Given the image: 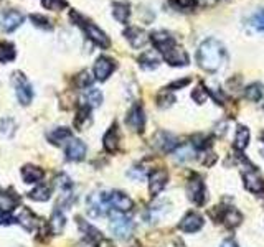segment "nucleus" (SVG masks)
<instances>
[{
    "mask_svg": "<svg viewBox=\"0 0 264 247\" xmlns=\"http://www.w3.org/2000/svg\"><path fill=\"white\" fill-rule=\"evenodd\" d=\"M153 145H156L159 150L168 153V152H173L175 148L179 147V142L172 136V133L162 130V132H159L156 137H153Z\"/></svg>",
    "mask_w": 264,
    "mask_h": 247,
    "instance_id": "nucleus-11",
    "label": "nucleus"
},
{
    "mask_svg": "<svg viewBox=\"0 0 264 247\" xmlns=\"http://www.w3.org/2000/svg\"><path fill=\"white\" fill-rule=\"evenodd\" d=\"M202 226H203V218L198 213L185 214L179 224V228L183 231V233H196L198 229H202Z\"/></svg>",
    "mask_w": 264,
    "mask_h": 247,
    "instance_id": "nucleus-15",
    "label": "nucleus"
},
{
    "mask_svg": "<svg viewBox=\"0 0 264 247\" xmlns=\"http://www.w3.org/2000/svg\"><path fill=\"white\" fill-rule=\"evenodd\" d=\"M187 84H190V79H188V78H185V79H180V81H175V82H172V84L167 87V91H175V89L185 87Z\"/></svg>",
    "mask_w": 264,
    "mask_h": 247,
    "instance_id": "nucleus-45",
    "label": "nucleus"
},
{
    "mask_svg": "<svg viewBox=\"0 0 264 247\" xmlns=\"http://www.w3.org/2000/svg\"><path fill=\"white\" fill-rule=\"evenodd\" d=\"M175 102V97L172 94V91H164V93H160L159 97H157V104H159V107H170L172 104Z\"/></svg>",
    "mask_w": 264,
    "mask_h": 247,
    "instance_id": "nucleus-37",
    "label": "nucleus"
},
{
    "mask_svg": "<svg viewBox=\"0 0 264 247\" xmlns=\"http://www.w3.org/2000/svg\"><path fill=\"white\" fill-rule=\"evenodd\" d=\"M107 203H109V206H113L117 213H127V211H130L132 208H134L132 199L127 196V194H124L121 191L109 193L107 194Z\"/></svg>",
    "mask_w": 264,
    "mask_h": 247,
    "instance_id": "nucleus-6",
    "label": "nucleus"
},
{
    "mask_svg": "<svg viewBox=\"0 0 264 247\" xmlns=\"http://www.w3.org/2000/svg\"><path fill=\"white\" fill-rule=\"evenodd\" d=\"M17 205V198L12 193H0V211H7Z\"/></svg>",
    "mask_w": 264,
    "mask_h": 247,
    "instance_id": "nucleus-34",
    "label": "nucleus"
},
{
    "mask_svg": "<svg viewBox=\"0 0 264 247\" xmlns=\"http://www.w3.org/2000/svg\"><path fill=\"white\" fill-rule=\"evenodd\" d=\"M249 129L245 125H239L236 129V137H234V147L238 148V150H245L249 144Z\"/></svg>",
    "mask_w": 264,
    "mask_h": 247,
    "instance_id": "nucleus-26",
    "label": "nucleus"
},
{
    "mask_svg": "<svg viewBox=\"0 0 264 247\" xmlns=\"http://www.w3.org/2000/svg\"><path fill=\"white\" fill-rule=\"evenodd\" d=\"M15 221L20 224L21 228H25L27 231H33L36 228V218H35V214L28 208H25V206L20 208L18 214L15 216Z\"/></svg>",
    "mask_w": 264,
    "mask_h": 247,
    "instance_id": "nucleus-20",
    "label": "nucleus"
},
{
    "mask_svg": "<svg viewBox=\"0 0 264 247\" xmlns=\"http://www.w3.org/2000/svg\"><path fill=\"white\" fill-rule=\"evenodd\" d=\"M109 228H111L113 234L119 239H127L132 231H134V222L130 219L124 218V216L117 214V213H113L111 214V224H109Z\"/></svg>",
    "mask_w": 264,
    "mask_h": 247,
    "instance_id": "nucleus-4",
    "label": "nucleus"
},
{
    "mask_svg": "<svg viewBox=\"0 0 264 247\" xmlns=\"http://www.w3.org/2000/svg\"><path fill=\"white\" fill-rule=\"evenodd\" d=\"M98 247H116L114 242L111 241V239H104V237H101L99 241H98Z\"/></svg>",
    "mask_w": 264,
    "mask_h": 247,
    "instance_id": "nucleus-46",
    "label": "nucleus"
},
{
    "mask_svg": "<svg viewBox=\"0 0 264 247\" xmlns=\"http://www.w3.org/2000/svg\"><path fill=\"white\" fill-rule=\"evenodd\" d=\"M64 224H66V219H64V214L61 213V209H55L53 214H51L50 218V222H48V228H50V233L51 234H61L63 229H64Z\"/></svg>",
    "mask_w": 264,
    "mask_h": 247,
    "instance_id": "nucleus-21",
    "label": "nucleus"
},
{
    "mask_svg": "<svg viewBox=\"0 0 264 247\" xmlns=\"http://www.w3.org/2000/svg\"><path fill=\"white\" fill-rule=\"evenodd\" d=\"M222 247H238V244L234 239H225V241L222 242Z\"/></svg>",
    "mask_w": 264,
    "mask_h": 247,
    "instance_id": "nucleus-49",
    "label": "nucleus"
},
{
    "mask_svg": "<svg viewBox=\"0 0 264 247\" xmlns=\"http://www.w3.org/2000/svg\"><path fill=\"white\" fill-rule=\"evenodd\" d=\"M150 40L153 43V47H156L160 53H165V51H168L172 47H175L173 36L168 32H164V30H160V32H153L150 35Z\"/></svg>",
    "mask_w": 264,
    "mask_h": 247,
    "instance_id": "nucleus-8",
    "label": "nucleus"
},
{
    "mask_svg": "<svg viewBox=\"0 0 264 247\" xmlns=\"http://www.w3.org/2000/svg\"><path fill=\"white\" fill-rule=\"evenodd\" d=\"M241 219H243V216H241V213H238L236 209H226L225 214H223V222L226 224L228 228H236L241 224Z\"/></svg>",
    "mask_w": 264,
    "mask_h": 247,
    "instance_id": "nucleus-29",
    "label": "nucleus"
},
{
    "mask_svg": "<svg viewBox=\"0 0 264 247\" xmlns=\"http://www.w3.org/2000/svg\"><path fill=\"white\" fill-rule=\"evenodd\" d=\"M164 58L165 61L170 64V66H187L188 64V55L187 51L180 48V47H172L168 51H165L164 53Z\"/></svg>",
    "mask_w": 264,
    "mask_h": 247,
    "instance_id": "nucleus-12",
    "label": "nucleus"
},
{
    "mask_svg": "<svg viewBox=\"0 0 264 247\" xmlns=\"http://www.w3.org/2000/svg\"><path fill=\"white\" fill-rule=\"evenodd\" d=\"M167 179H168V175L165 170H156L149 176V190L152 196H157V194L165 188Z\"/></svg>",
    "mask_w": 264,
    "mask_h": 247,
    "instance_id": "nucleus-14",
    "label": "nucleus"
},
{
    "mask_svg": "<svg viewBox=\"0 0 264 247\" xmlns=\"http://www.w3.org/2000/svg\"><path fill=\"white\" fill-rule=\"evenodd\" d=\"M216 136H223V133H226V122H222L216 125Z\"/></svg>",
    "mask_w": 264,
    "mask_h": 247,
    "instance_id": "nucleus-48",
    "label": "nucleus"
},
{
    "mask_svg": "<svg viewBox=\"0 0 264 247\" xmlns=\"http://www.w3.org/2000/svg\"><path fill=\"white\" fill-rule=\"evenodd\" d=\"M13 58H15V50H13V44L7 43V41L0 43V61L5 63V61H10V59H13Z\"/></svg>",
    "mask_w": 264,
    "mask_h": 247,
    "instance_id": "nucleus-33",
    "label": "nucleus"
},
{
    "mask_svg": "<svg viewBox=\"0 0 264 247\" xmlns=\"http://www.w3.org/2000/svg\"><path fill=\"white\" fill-rule=\"evenodd\" d=\"M68 139H71V130L66 129V127H58V129L48 133V140L55 145H61L63 142Z\"/></svg>",
    "mask_w": 264,
    "mask_h": 247,
    "instance_id": "nucleus-24",
    "label": "nucleus"
},
{
    "mask_svg": "<svg viewBox=\"0 0 264 247\" xmlns=\"http://www.w3.org/2000/svg\"><path fill=\"white\" fill-rule=\"evenodd\" d=\"M196 61L205 71L215 73L226 63V50L222 41L215 38L205 40L196 51Z\"/></svg>",
    "mask_w": 264,
    "mask_h": 247,
    "instance_id": "nucleus-1",
    "label": "nucleus"
},
{
    "mask_svg": "<svg viewBox=\"0 0 264 247\" xmlns=\"http://www.w3.org/2000/svg\"><path fill=\"white\" fill-rule=\"evenodd\" d=\"M251 25L258 30V32L264 33V10L256 12L251 17Z\"/></svg>",
    "mask_w": 264,
    "mask_h": 247,
    "instance_id": "nucleus-38",
    "label": "nucleus"
},
{
    "mask_svg": "<svg viewBox=\"0 0 264 247\" xmlns=\"http://www.w3.org/2000/svg\"><path fill=\"white\" fill-rule=\"evenodd\" d=\"M187 194H188V198L198 206H202L205 203L207 191H205V185L202 182V178L193 176L192 179H190L188 185H187Z\"/></svg>",
    "mask_w": 264,
    "mask_h": 247,
    "instance_id": "nucleus-5",
    "label": "nucleus"
},
{
    "mask_svg": "<svg viewBox=\"0 0 264 247\" xmlns=\"http://www.w3.org/2000/svg\"><path fill=\"white\" fill-rule=\"evenodd\" d=\"M91 124L90 119V106H81L78 109V116L75 117V127L78 130H84Z\"/></svg>",
    "mask_w": 264,
    "mask_h": 247,
    "instance_id": "nucleus-23",
    "label": "nucleus"
},
{
    "mask_svg": "<svg viewBox=\"0 0 264 247\" xmlns=\"http://www.w3.org/2000/svg\"><path fill=\"white\" fill-rule=\"evenodd\" d=\"M13 221H15L13 216H10L7 211H0V226H10Z\"/></svg>",
    "mask_w": 264,
    "mask_h": 247,
    "instance_id": "nucleus-43",
    "label": "nucleus"
},
{
    "mask_svg": "<svg viewBox=\"0 0 264 247\" xmlns=\"http://www.w3.org/2000/svg\"><path fill=\"white\" fill-rule=\"evenodd\" d=\"M114 68H116V63L111 58L101 56V58H98V61L94 63V76H96L99 81H106L109 76H111Z\"/></svg>",
    "mask_w": 264,
    "mask_h": 247,
    "instance_id": "nucleus-10",
    "label": "nucleus"
},
{
    "mask_svg": "<svg viewBox=\"0 0 264 247\" xmlns=\"http://www.w3.org/2000/svg\"><path fill=\"white\" fill-rule=\"evenodd\" d=\"M192 97H193V101L195 102H198V104H203L205 101L208 99V93H207V89H205L202 84L198 86L195 91L192 93Z\"/></svg>",
    "mask_w": 264,
    "mask_h": 247,
    "instance_id": "nucleus-40",
    "label": "nucleus"
},
{
    "mask_svg": "<svg viewBox=\"0 0 264 247\" xmlns=\"http://www.w3.org/2000/svg\"><path fill=\"white\" fill-rule=\"evenodd\" d=\"M124 36H126L127 41H129L134 48H141V47H144V44L149 41L147 33H145L144 30L137 28V27H130V28H127L126 32H124Z\"/></svg>",
    "mask_w": 264,
    "mask_h": 247,
    "instance_id": "nucleus-18",
    "label": "nucleus"
},
{
    "mask_svg": "<svg viewBox=\"0 0 264 247\" xmlns=\"http://www.w3.org/2000/svg\"><path fill=\"white\" fill-rule=\"evenodd\" d=\"M245 185L249 191L253 193H261L264 190V179L261 178V175L256 171L253 167L249 168L248 171H245Z\"/></svg>",
    "mask_w": 264,
    "mask_h": 247,
    "instance_id": "nucleus-16",
    "label": "nucleus"
},
{
    "mask_svg": "<svg viewBox=\"0 0 264 247\" xmlns=\"http://www.w3.org/2000/svg\"><path fill=\"white\" fill-rule=\"evenodd\" d=\"M195 0H170V4L177 9H190Z\"/></svg>",
    "mask_w": 264,
    "mask_h": 247,
    "instance_id": "nucleus-44",
    "label": "nucleus"
},
{
    "mask_svg": "<svg viewBox=\"0 0 264 247\" xmlns=\"http://www.w3.org/2000/svg\"><path fill=\"white\" fill-rule=\"evenodd\" d=\"M86 101L90 107H98L102 104V93L96 87H90L86 91Z\"/></svg>",
    "mask_w": 264,
    "mask_h": 247,
    "instance_id": "nucleus-31",
    "label": "nucleus"
},
{
    "mask_svg": "<svg viewBox=\"0 0 264 247\" xmlns=\"http://www.w3.org/2000/svg\"><path fill=\"white\" fill-rule=\"evenodd\" d=\"M173 155L179 162H188L195 156V147L193 145H179L173 150Z\"/></svg>",
    "mask_w": 264,
    "mask_h": 247,
    "instance_id": "nucleus-27",
    "label": "nucleus"
},
{
    "mask_svg": "<svg viewBox=\"0 0 264 247\" xmlns=\"http://www.w3.org/2000/svg\"><path fill=\"white\" fill-rule=\"evenodd\" d=\"M0 24H2L4 30H7V32H13V30H17L21 24H24V15L17 10H9L2 15Z\"/></svg>",
    "mask_w": 264,
    "mask_h": 247,
    "instance_id": "nucleus-17",
    "label": "nucleus"
},
{
    "mask_svg": "<svg viewBox=\"0 0 264 247\" xmlns=\"http://www.w3.org/2000/svg\"><path fill=\"white\" fill-rule=\"evenodd\" d=\"M113 15L119 24H127L129 15H130L129 5L127 4H114L113 5Z\"/></svg>",
    "mask_w": 264,
    "mask_h": 247,
    "instance_id": "nucleus-28",
    "label": "nucleus"
},
{
    "mask_svg": "<svg viewBox=\"0 0 264 247\" xmlns=\"http://www.w3.org/2000/svg\"><path fill=\"white\" fill-rule=\"evenodd\" d=\"M12 82H13V86H15V93H17V97H18L20 104L28 106V104H30L32 99H33L32 84L28 82V79L21 73H13Z\"/></svg>",
    "mask_w": 264,
    "mask_h": 247,
    "instance_id": "nucleus-3",
    "label": "nucleus"
},
{
    "mask_svg": "<svg viewBox=\"0 0 264 247\" xmlns=\"http://www.w3.org/2000/svg\"><path fill=\"white\" fill-rule=\"evenodd\" d=\"M102 147H104V150L109 153H114L117 150V147H119V130H117L116 125H113L111 129L104 133V137H102Z\"/></svg>",
    "mask_w": 264,
    "mask_h": 247,
    "instance_id": "nucleus-19",
    "label": "nucleus"
},
{
    "mask_svg": "<svg viewBox=\"0 0 264 247\" xmlns=\"http://www.w3.org/2000/svg\"><path fill=\"white\" fill-rule=\"evenodd\" d=\"M109 203H107V194L102 191H96L90 194L87 198V214L91 218H102L107 214Z\"/></svg>",
    "mask_w": 264,
    "mask_h": 247,
    "instance_id": "nucleus-2",
    "label": "nucleus"
},
{
    "mask_svg": "<svg viewBox=\"0 0 264 247\" xmlns=\"http://www.w3.org/2000/svg\"><path fill=\"white\" fill-rule=\"evenodd\" d=\"M139 64H141L144 70H156L159 68L160 59L153 51H145V53L139 58Z\"/></svg>",
    "mask_w": 264,
    "mask_h": 247,
    "instance_id": "nucleus-25",
    "label": "nucleus"
},
{
    "mask_svg": "<svg viewBox=\"0 0 264 247\" xmlns=\"http://www.w3.org/2000/svg\"><path fill=\"white\" fill-rule=\"evenodd\" d=\"M13 129H15V124H13L12 119H4L0 122V132H4L5 136H13Z\"/></svg>",
    "mask_w": 264,
    "mask_h": 247,
    "instance_id": "nucleus-41",
    "label": "nucleus"
},
{
    "mask_svg": "<svg viewBox=\"0 0 264 247\" xmlns=\"http://www.w3.org/2000/svg\"><path fill=\"white\" fill-rule=\"evenodd\" d=\"M195 2L200 7H211L216 4V0H195Z\"/></svg>",
    "mask_w": 264,
    "mask_h": 247,
    "instance_id": "nucleus-47",
    "label": "nucleus"
},
{
    "mask_svg": "<svg viewBox=\"0 0 264 247\" xmlns=\"http://www.w3.org/2000/svg\"><path fill=\"white\" fill-rule=\"evenodd\" d=\"M75 84L78 87H81V89H86L87 86H91L93 84V76H91V73L90 71H81L76 76L75 79Z\"/></svg>",
    "mask_w": 264,
    "mask_h": 247,
    "instance_id": "nucleus-36",
    "label": "nucleus"
},
{
    "mask_svg": "<svg viewBox=\"0 0 264 247\" xmlns=\"http://www.w3.org/2000/svg\"><path fill=\"white\" fill-rule=\"evenodd\" d=\"M126 124L136 132H142L144 130L145 116H144V109H142L141 104H136V106L129 110V114L126 117Z\"/></svg>",
    "mask_w": 264,
    "mask_h": 247,
    "instance_id": "nucleus-7",
    "label": "nucleus"
},
{
    "mask_svg": "<svg viewBox=\"0 0 264 247\" xmlns=\"http://www.w3.org/2000/svg\"><path fill=\"white\" fill-rule=\"evenodd\" d=\"M32 21L36 25V27H41V28H51V24H50V20L47 17H43V15H38V13H35L32 15Z\"/></svg>",
    "mask_w": 264,
    "mask_h": 247,
    "instance_id": "nucleus-42",
    "label": "nucleus"
},
{
    "mask_svg": "<svg viewBox=\"0 0 264 247\" xmlns=\"http://www.w3.org/2000/svg\"><path fill=\"white\" fill-rule=\"evenodd\" d=\"M165 206H167L165 203L153 205V206L149 209V213H147V218H149V221H150V222H156V221H159L160 218H162V216L167 213V208H165Z\"/></svg>",
    "mask_w": 264,
    "mask_h": 247,
    "instance_id": "nucleus-35",
    "label": "nucleus"
},
{
    "mask_svg": "<svg viewBox=\"0 0 264 247\" xmlns=\"http://www.w3.org/2000/svg\"><path fill=\"white\" fill-rule=\"evenodd\" d=\"M84 30H86L87 38H90L94 44H98V47H101V48H109L111 41H109L107 35L102 32L101 28H98L94 24H90V21H87V24L84 25Z\"/></svg>",
    "mask_w": 264,
    "mask_h": 247,
    "instance_id": "nucleus-9",
    "label": "nucleus"
},
{
    "mask_svg": "<svg viewBox=\"0 0 264 247\" xmlns=\"http://www.w3.org/2000/svg\"><path fill=\"white\" fill-rule=\"evenodd\" d=\"M86 144L79 139H71L68 147H66V159L71 162H79L84 159L86 155Z\"/></svg>",
    "mask_w": 264,
    "mask_h": 247,
    "instance_id": "nucleus-13",
    "label": "nucleus"
},
{
    "mask_svg": "<svg viewBox=\"0 0 264 247\" xmlns=\"http://www.w3.org/2000/svg\"><path fill=\"white\" fill-rule=\"evenodd\" d=\"M43 170L40 167H35V165H25L21 168V178L25 179V183H36L43 178Z\"/></svg>",
    "mask_w": 264,
    "mask_h": 247,
    "instance_id": "nucleus-22",
    "label": "nucleus"
},
{
    "mask_svg": "<svg viewBox=\"0 0 264 247\" xmlns=\"http://www.w3.org/2000/svg\"><path fill=\"white\" fill-rule=\"evenodd\" d=\"M50 196H51V188L47 185H40L33 191H30V198L35 201H48Z\"/></svg>",
    "mask_w": 264,
    "mask_h": 247,
    "instance_id": "nucleus-32",
    "label": "nucleus"
},
{
    "mask_svg": "<svg viewBox=\"0 0 264 247\" xmlns=\"http://www.w3.org/2000/svg\"><path fill=\"white\" fill-rule=\"evenodd\" d=\"M245 94H246V99L248 101L258 102V101H261V97L264 94V87H262V84H259V82H254V84L246 87V93Z\"/></svg>",
    "mask_w": 264,
    "mask_h": 247,
    "instance_id": "nucleus-30",
    "label": "nucleus"
},
{
    "mask_svg": "<svg viewBox=\"0 0 264 247\" xmlns=\"http://www.w3.org/2000/svg\"><path fill=\"white\" fill-rule=\"evenodd\" d=\"M43 5L47 7L48 10H55V12H60L61 9H64L66 5V0H43Z\"/></svg>",
    "mask_w": 264,
    "mask_h": 247,
    "instance_id": "nucleus-39",
    "label": "nucleus"
}]
</instances>
